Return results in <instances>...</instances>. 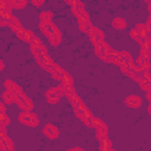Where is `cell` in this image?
<instances>
[{
    "label": "cell",
    "mask_w": 151,
    "mask_h": 151,
    "mask_svg": "<svg viewBox=\"0 0 151 151\" xmlns=\"http://www.w3.org/2000/svg\"><path fill=\"white\" fill-rule=\"evenodd\" d=\"M0 109H1V112H5V105H4V103H0Z\"/></svg>",
    "instance_id": "obj_34"
},
{
    "label": "cell",
    "mask_w": 151,
    "mask_h": 151,
    "mask_svg": "<svg viewBox=\"0 0 151 151\" xmlns=\"http://www.w3.org/2000/svg\"><path fill=\"white\" fill-rule=\"evenodd\" d=\"M33 33L31 32V31H27V29H25V34H24V39L22 40H25V41H27V42H31V40L33 39Z\"/></svg>",
    "instance_id": "obj_23"
},
{
    "label": "cell",
    "mask_w": 151,
    "mask_h": 151,
    "mask_svg": "<svg viewBox=\"0 0 151 151\" xmlns=\"http://www.w3.org/2000/svg\"><path fill=\"white\" fill-rule=\"evenodd\" d=\"M70 100L72 101V105L74 106V109H77V107H79V105L81 104V100H80V98L78 97V94L77 93H74L71 98H70Z\"/></svg>",
    "instance_id": "obj_20"
},
{
    "label": "cell",
    "mask_w": 151,
    "mask_h": 151,
    "mask_svg": "<svg viewBox=\"0 0 151 151\" xmlns=\"http://www.w3.org/2000/svg\"><path fill=\"white\" fill-rule=\"evenodd\" d=\"M8 123H11V120L6 116V112H0V127H5Z\"/></svg>",
    "instance_id": "obj_15"
},
{
    "label": "cell",
    "mask_w": 151,
    "mask_h": 151,
    "mask_svg": "<svg viewBox=\"0 0 151 151\" xmlns=\"http://www.w3.org/2000/svg\"><path fill=\"white\" fill-rule=\"evenodd\" d=\"M137 73H138V72H136V71H134V70H132V68H130V70L127 71V76H129L130 78H133V79L136 78Z\"/></svg>",
    "instance_id": "obj_29"
},
{
    "label": "cell",
    "mask_w": 151,
    "mask_h": 151,
    "mask_svg": "<svg viewBox=\"0 0 151 151\" xmlns=\"http://www.w3.org/2000/svg\"><path fill=\"white\" fill-rule=\"evenodd\" d=\"M9 27L12 28V31H14V32H17L18 29H20V28H22L21 27V25L19 24V21L17 20V18H12V20H11V22H9Z\"/></svg>",
    "instance_id": "obj_16"
},
{
    "label": "cell",
    "mask_w": 151,
    "mask_h": 151,
    "mask_svg": "<svg viewBox=\"0 0 151 151\" xmlns=\"http://www.w3.org/2000/svg\"><path fill=\"white\" fill-rule=\"evenodd\" d=\"M6 138V131H5V127H0V139H4Z\"/></svg>",
    "instance_id": "obj_33"
},
{
    "label": "cell",
    "mask_w": 151,
    "mask_h": 151,
    "mask_svg": "<svg viewBox=\"0 0 151 151\" xmlns=\"http://www.w3.org/2000/svg\"><path fill=\"white\" fill-rule=\"evenodd\" d=\"M140 57H143V58L150 60V58H151V51H150V50H146V48H144V47H142V50H140Z\"/></svg>",
    "instance_id": "obj_22"
},
{
    "label": "cell",
    "mask_w": 151,
    "mask_h": 151,
    "mask_svg": "<svg viewBox=\"0 0 151 151\" xmlns=\"http://www.w3.org/2000/svg\"><path fill=\"white\" fill-rule=\"evenodd\" d=\"M31 51L33 52L34 55H38V54L42 53V51L40 48V45H31Z\"/></svg>",
    "instance_id": "obj_24"
},
{
    "label": "cell",
    "mask_w": 151,
    "mask_h": 151,
    "mask_svg": "<svg viewBox=\"0 0 151 151\" xmlns=\"http://www.w3.org/2000/svg\"><path fill=\"white\" fill-rule=\"evenodd\" d=\"M44 133H45V136H47V137L51 138V139H54V138H57V137L59 136L58 129H57L54 125H52V124L45 125V127H44Z\"/></svg>",
    "instance_id": "obj_2"
},
{
    "label": "cell",
    "mask_w": 151,
    "mask_h": 151,
    "mask_svg": "<svg viewBox=\"0 0 151 151\" xmlns=\"http://www.w3.org/2000/svg\"><path fill=\"white\" fill-rule=\"evenodd\" d=\"M74 93H76V92H74V90H73L72 86H70V87H65V96H66V97L71 98Z\"/></svg>",
    "instance_id": "obj_25"
},
{
    "label": "cell",
    "mask_w": 151,
    "mask_h": 151,
    "mask_svg": "<svg viewBox=\"0 0 151 151\" xmlns=\"http://www.w3.org/2000/svg\"><path fill=\"white\" fill-rule=\"evenodd\" d=\"M40 19H41V22H51L52 13L51 12H41L40 13Z\"/></svg>",
    "instance_id": "obj_17"
},
{
    "label": "cell",
    "mask_w": 151,
    "mask_h": 151,
    "mask_svg": "<svg viewBox=\"0 0 151 151\" xmlns=\"http://www.w3.org/2000/svg\"><path fill=\"white\" fill-rule=\"evenodd\" d=\"M15 33H17V37H18V38H20V39H24V34H25V29H24V28H20V29H18Z\"/></svg>",
    "instance_id": "obj_27"
},
{
    "label": "cell",
    "mask_w": 151,
    "mask_h": 151,
    "mask_svg": "<svg viewBox=\"0 0 151 151\" xmlns=\"http://www.w3.org/2000/svg\"><path fill=\"white\" fill-rule=\"evenodd\" d=\"M143 76H144V78H145L146 80H150V81H151V73H150L149 70H145V71L143 72Z\"/></svg>",
    "instance_id": "obj_31"
},
{
    "label": "cell",
    "mask_w": 151,
    "mask_h": 151,
    "mask_svg": "<svg viewBox=\"0 0 151 151\" xmlns=\"http://www.w3.org/2000/svg\"><path fill=\"white\" fill-rule=\"evenodd\" d=\"M55 90H57V92L60 94V97H61V96H65V86H64L63 84H60L59 86H57Z\"/></svg>",
    "instance_id": "obj_26"
},
{
    "label": "cell",
    "mask_w": 151,
    "mask_h": 151,
    "mask_svg": "<svg viewBox=\"0 0 151 151\" xmlns=\"http://www.w3.org/2000/svg\"><path fill=\"white\" fill-rule=\"evenodd\" d=\"M46 98L47 100L51 103V104H55L59 101V98H60V94L57 92L55 88H51L46 92Z\"/></svg>",
    "instance_id": "obj_5"
},
{
    "label": "cell",
    "mask_w": 151,
    "mask_h": 151,
    "mask_svg": "<svg viewBox=\"0 0 151 151\" xmlns=\"http://www.w3.org/2000/svg\"><path fill=\"white\" fill-rule=\"evenodd\" d=\"M103 125H105V124H104L100 119H98V118H93V119H92V124H91V126H93L96 130L99 129V127H101Z\"/></svg>",
    "instance_id": "obj_21"
},
{
    "label": "cell",
    "mask_w": 151,
    "mask_h": 151,
    "mask_svg": "<svg viewBox=\"0 0 151 151\" xmlns=\"http://www.w3.org/2000/svg\"><path fill=\"white\" fill-rule=\"evenodd\" d=\"M78 21H79V27H80V29H81L83 32H85V33H90V31L93 28V27H92V25L90 24V21H88V20L78 19Z\"/></svg>",
    "instance_id": "obj_9"
},
{
    "label": "cell",
    "mask_w": 151,
    "mask_h": 151,
    "mask_svg": "<svg viewBox=\"0 0 151 151\" xmlns=\"http://www.w3.org/2000/svg\"><path fill=\"white\" fill-rule=\"evenodd\" d=\"M5 86H6L7 90H9V91H12V92H14V93H18V92L21 90L15 83H13V81H11V80H6V81H5Z\"/></svg>",
    "instance_id": "obj_12"
},
{
    "label": "cell",
    "mask_w": 151,
    "mask_h": 151,
    "mask_svg": "<svg viewBox=\"0 0 151 151\" xmlns=\"http://www.w3.org/2000/svg\"><path fill=\"white\" fill-rule=\"evenodd\" d=\"M2 99H4V101L6 104H12L13 101H15V93L9 91V90H7V91H5L2 93Z\"/></svg>",
    "instance_id": "obj_7"
},
{
    "label": "cell",
    "mask_w": 151,
    "mask_h": 151,
    "mask_svg": "<svg viewBox=\"0 0 151 151\" xmlns=\"http://www.w3.org/2000/svg\"><path fill=\"white\" fill-rule=\"evenodd\" d=\"M34 116H35L34 113H31L28 110H25L22 113H20V116H19V120H20L22 124H26V125H29V126H31Z\"/></svg>",
    "instance_id": "obj_3"
},
{
    "label": "cell",
    "mask_w": 151,
    "mask_h": 151,
    "mask_svg": "<svg viewBox=\"0 0 151 151\" xmlns=\"http://www.w3.org/2000/svg\"><path fill=\"white\" fill-rule=\"evenodd\" d=\"M13 8H24L27 5V0H8Z\"/></svg>",
    "instance_id": "obj_13"
},
{
    "label": "cell",
    "mask_w": 151,
    "mask_h": 151,
    "mask_svg": "<svg viewBox=\"0 0 151 151\" xmlns=\"http://www.w3.org/2000/svg\"><path fill=\"white\" fill-rule=\"evenodd\" d=\"M29 44H31V45H41V41H40V39H38L37 37H33V39L31 40Z\"/></svg>",
    "instance_id": "obj_30"
},
{
    "label": "cell",
    "mask_w": 151,
    "mask_h": 151,
    "mask_svg": "<svg viewBox=\"0 0 151 151\" xmlns=\"http://www.w3.org/2000/svg\"><path fill=\"white\" fill-rule=\"evenodd\" d=\"M119 66H120L122 72H124V73H127V71L130 70V67H129V65H127V64H120Z\"/></svg>",
    "instance_id": "obj_28"
},
{
    "label": "cell",
    "mask_w": 151,
    "mask_h": 151,
    "mask_svg": "<svg viewBox=\"0 0 151 151\" xmlns=\"http://www.w3.org/2000/svg\"><path fill=\"white\" fill-rule=\"evenodd\" d=\"M48 39H50L51 44H52V45H54V46L60 44V40H61V35H60V31L58 29V27H55V26H54L53 33H52V35H50V37H48Z\"/></svg>",
    "instance_id": "obj_6"
},
{
    "label": "cell",
    "mask_w": 151,
    "mask_h": 151,
    "mask_svg": "<svg viewBox=\"0 0 151 151\" xmlns=\"http://www.w3.org/2000/svg\"><path fill=\"white\" fill-rule=\"evenodd\" d=\"M136 29L138 31V33H139V35H140V38H142L143 40H145V39L149 37V32H147V29H146V26H145V25L138 24V25L136 26Z\"/></svg>",
    "instance_id": "obj_10"
},
{
    "label": "cell",
    "mask_w": 151,
    "mask_h": 151,
    "mask_svg": "<svg viewBox=\"0 0 151 151\" xmlns=\"http://www.w3.org/2000/svg\"><path fill=\"white\" fill-rule=\"evenodd\" d=\"M130 35H131V38H132V39H134L136 41H138L140 45L143 44V41H144V40L140 38V35H139V33H138V31H137L136 28L131 29V32H130Z\"/></svg>",
    "instance_id": "obj_18"
},
{
    "label": "cell",
    "mask_w": 151,
    "mask_h": 151,
    "mask_svg": "<svg viewBox=\"0 0 151 151\" xmlns=\"http://www.w3.org/2000/svg\"><path fill=\"white\" fill-rule=\"evenodd\" d=\"M125 104L129 106V107H132V109H137L142 104V99L137 96H129L126 99H125Z\"/></svg>",
    "instance_id": "obj_4"
},
{
    "label": "cell",
    "mask_w": 151,
    "mask_h": 151,
    "mask_svg": "<svg viewBox=\"0 0 151 151\" xmlns=\"http://www.w3.org/2000/svg\"><path fill=\"white\" fill-rule=\"evenodd\" d=\"M100 143H101V145H100V150H104V151H106V150H111V142H110V139L106 137V138H104L103 140H100Z\"/></svg>",
    "instance_id": "obj_19"
},
{
    "label": "cell",
    "mask_w": 151,
    "mask_h": 151,
    "mask_svg": "<svg viewBox=\"0 0 151 151\" xmlns=\"http://www.w3.org/2000/svg\"><path fill=\"white\" fill-rule=\"evenodd\" d=\"M32 1V4L34 5V6H37V7H39V6H41L42 4H44V0H31Z\"/></svg>",
    "instance_id": "obj_32"
},
{
    "label": "cell",
    "mask_w": 151,
    "mask_h": 151,
    "mask_svg": "<svg viewBox=\"0 0 151 151\" xmlns=\"http://www.w3.org/2000/svg\"><path fill=\"white\" fill-rule=\"evenodd\" d=\"M61 84H63L65 87H70V86L73 85V80H72V78H71L67 73H64L63 79H61Z\"/></svg>",
    "instance_id": "obj_14"
},
{
    "label": "cell",
    "mask_w": 151,
    "mask_h": 151,
    "mask_svg": "<svg viewBox=\"0 0 151 151\" xmlns=\"http://www.w3.org/2000/svg\"><path fill=\"white\" fill-rule=\"evenodd\" d=\"M136 64H137L143 71H145V70H150V67H151L150 60H147V59H145V58H143V57H139V58L137 59Z\"/></svg>",
    "instance_id": "obj_8"
},
{
    "label": "cell",
    "mask_w": 151,
    "mask_h": 151,
    "mask_svg": "<svg viewBox=\"0 0 151 151\" xmlns=\"http://www.w3.org/2000/svg\"><path fill=\"white\" fill-rule=\"evenodd\" d=\"M112 26H113L114 28H117V29H123V28H125L126 22H125V20L122 19V18H116V19L112 21Z\"/></svg>",
    "instance_id": "obj_11"
},
{
    "label": "cell",
    "mask_w": 151,
    "mask_h": 151,
    "mask_svg": "<svg viewBox=\"0 0 151 151\" xmlns=\"http://www.w3.org/2000/svg\"><path fill=\"white\" fill-rule=\"evenodd\" d=\"M15 103H17L18 106H19L20 109H22V110H28V111H31V110L33 109L32 101L22 93L21 90H20L18 93H15Z\"/></svg>",
    "instance_id": "obj_1"
}]
</instances>
